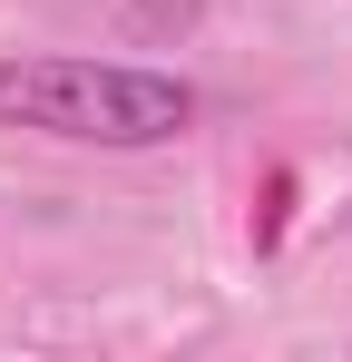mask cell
<instances>
[{"mask_svg": "<svg viewBox=\"0 0 352 362\" xmlns=\"http://www.w3.org/2000/svg\"><path fill=\"white\" fill-rule=\"evenodd\" d=\"M0 118L88 137V147H157L196 118V88L167 69H127V59H10L0 69Z\"/></svg>", "mask_w": 352, "mask_h": 362, "instance_id": "cell-1", "label": "cell"}]
</instances>
